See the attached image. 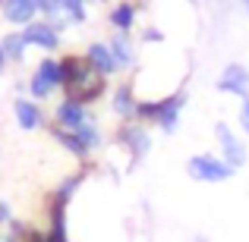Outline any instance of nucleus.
Masks as SVG:
<instances>
[{"mask_svg": "<svg viewBox=\"0 0 249 242\" xmlns=\"http://www.w3.org/2000/svg\"><path fill=\"white\" fill-rule=\"evenodd\" d=\"M60 73H63V95L70 97V101H79V104H95L104 97V91H107V79H104L101 73H95L91 69V63L85 60L79 54H67L60 57Z\"/></svg>", "mask_w": 249, "mask_h": 242, "instance_id": "f257e3e1", "label": "nucleus"}, {"mask_svg": "<svg viewBox=\"0 0 249 242\" xmlns=\"http://www.w3.org/2000/svg\"><path fill=\"white\" fill-rule=\"evenodd\" d=\"M186 107V91L177 88L164 97H139L136 120L145 126H158L161 132H174L180 126V110Z\"/></svg>", "mask_w": 249, "mask_h": 242, "instance_id": "f03ea898", "label": "nucleus"}, {"mask_svg": "<svg viewBox=\"0 0 249 242\" xmlns=\"http://www.w3.org/2000/svg\"><path fill=\"white\" fill-rule=\"evenodd\" d=\"M233 173H237V170L221 158V154L202 151V154H193V158L186 161V176L196 179V182H212L214 186V182H227Z\"/></svg>", "mask_w": 249, "mask_h": 242, "instance_id": "7ed1b4c3", "label": "nucleus"}, {"mask_svg": "<svg viewBox=\"0 0 249 242\" xmlns=\"http://www.w3.org/2000/svg\"><path fill=\"white\" fill-rule=\"evenodd\" d=\"M117 145L126 148V151H129V163L136 167V163L152 151V135H148V126H145V123H139V120L120 123V129H117Z\"/></svg>", "mask_w": 249, "mask_h": 242, "instance_id": "20e7f679", "label": "nucleus"}, {"mask_svg": "<svg viewBox=\"0 0 249 242\" xmlns=\"http://www.w3.org/2000/svg\"><path fill=\"white\" fill-rule=\"evenodd\" d=\"M63 85V73H60V60H54V57H44L41 63L35 66V73H32L29 79V91L35 101H44V97H51L57 88Z\"/></svg>", "mask_w": 249, "mask_h": 242, "instance_id": "39448f33", "label": "nucleus"}, {"mask_svg": "<svg viewBox=\"0 0 249 242\" xmlns=\"http://www.w3.org/2000/svg\"><path fill=\"white\" fill-rule=\"evenodd\" d=\"M214 139H218L221 158L231 163L233 170H243V167H246V161H249V148H246V142L240 139V135L233 132V129L227 126L224 120H221V123H214Z\"/></svg>", "mask_w": 249, "mask_h": 242, "instance_id": "423d86ee", "label": "nucleus"}, {"mask_svg": "<svg viewBox=\"0 0 249 242\" xmlns=\"http://www.w3.org/2000/svg\"><path fill=\"white\" fill-rule=\"evenodd\" d=\"M214 88L224 91V95L240 97V101L249 97V66H243V63H227L218 73V79H214Z\"/></svg>", "mask_w": 249, "mask_h": 242, "instance_id": "0eeeda50", "label": "nucleus"}, {"mask_svg": "<svg viewBox=\"0 0 249 242\" xmlns=\"http://www.w3.org/2000/svg\"><path fill=\"white\" fill-rule=\"evenodd\" d=\"M91 120H95L91 110L85 107V104H79V101H70V97H63V101L57 104V110H54V123L63 126V129H70V132H79L85 123H91Z\"/></svg>", "mask_w": 249, "mask_h": 242, "instance_id": "6e6552de", "label": "nucleus"}, {"mask_svg": "<svg viewBox=\"0 0 249 242\" xmlns=\"http://www.w3.org/2000/svg\"><path fill=\"white\" fill-rule=\"evenodd\" d=\"M22 38H25V44H29V48L48 50V54L60 48V32H57L48 19H44V22H29L22 29Z\"/></svg>", "mask_w": 249, "mask_h": 242, "instance_id": "1a4fd4ad", "label": "nucleus"}, {"mask_svg": "<svg viewBox=\"0 0 249 242\" xmlns=\"http://www.w3.org/2000/svg\"><path fill=\"white\" fill-rule=\"evenodd\" d=\"M136 107H139V97H136L133 82H120L110 91V110H114V116H120V123L136 120Z\"/></svg>", "mask_w": 249, "mask_h": 242, "instance_id": "9d476101", "label": "nucleus"}, {"mask_svg": "<svg viewBox=\"0 0 249 242\" xmlns=\"http://www.w3.org/2000/svg\"><path fill=\"white\" fill-rule=\"evenodd\" d=\"M82 57L91 63V69H95V73L104 76V79H110V76L120 73V66H117V60H114V54H110L107 41H91L89 48H85Z\"/></svg>", "mask_w": 249, "mask_h": 242, "instance_id": "9b49d317", "label": "nucleus"}, {"mask_svg": "<svg viewBox=\"0 0 249 242\" xmlns=\"http://www.w3.org/2000/svg\"><path fill=\"white\" fill-rule=\"evenodd\" d=\"M136 16H139V6H136V0H120V3L110 6L107 22L114 25V32H120V35H129V32L136 29Z\"/></svg>", "mask_w": 249, "mask_h": 242, "instance_id": "f8f14e48", "label": "nucleus"}, {"mask_svg": "<svg viewBox=\"0 0 249 242\" xmlns=\"http://www.w3.org/2000/svg\"><path fill=\"white\" fill-rule=\"evenodd\" d=\"M13 113H16L19 129H25V132L44 126V110L38 107L35 101H29V97H16V104H13Z\"/></svg>", "mask_w": 249, "mask_h": 242, "instance_id": "ddd939ff", "label": "nucleus"}, {"mask_svg": "<svg viewBox=\"0 0 249 242\" xmlns=\"http://www.w3.org/2000/svg\"><path fill=\"white\" fill-rule=\"evenodd\" d=\"M0 6H3V16H6V22H10V25L25 29L29 22H35V13H38L35 0H3Z\"/></svg>", "mask_w": 249, "mask_h": 242, "instance_id": "4468645a", "label": "nucleus"}, {"mask_svg": "<svg viewBox=\"0 0 249 242\" xmlns=\"http://www.w3.org/2000/svg\"><path fill=\"white\" fill-rule=\"evenodd\" d=\"M107 48H110V54H114V60H117V66H120V69H133L136 66V44H133V38H129V35L114 32V38L107 41Z\"/></svg>", "mask_w": 249, "mask_h": 242, "instance_id": "2eb2a0df", "label": "nucleus"}, {"mask_svg": "<svg viewBox=\"0 0 249 242\" xmlns=\"http://www.w3.org/2000/svg\"><path fill=\"white\" fill-rule=\"evenodd\" d=\"M51 135H54L57 142H60L63 148H67L70 154H73V158H79V161H85L91 154V148L85 145V142L79 139V135L76 132H70V129H63V126H57V123H51Z\"/></svg>", "mask_w": 249, "mask_h": 242, "instance_id": "dca6fc26", "label": "nucleus"}, {"mask_svg": "<svg viewBox=\"0 0 249 242\" xmlns=\"http://www.w3.org/2000/svg\"><path fill=\"white\" fill-rule=\"evenodd\" d=\"M0 44H3V54L10 63H22L25 60V50H29V44H25L22 32H10L6 38H0Z\"/></svg>", "mask_w": 249, "mask_h": 242, "instance_id": "f3484780", "label": "nucleus"}, {"mask_svg": "<svg viewBox=\"0 0 249 242\" xmlns=\"http://www.w3.org/2000/svg\"><path fill=\"white\" fill-rule=\"evenodd\" d=\"M89 0H60V10H63V19L70 25H82L85 16H89Z\"/></svg>", "mask_w": 249, "mask_h": 242, "instance_id": "a211bd4d", "label": "nucleus"}, {"mask_svg": "<svg viewBox=\"0 0 249 242\" xmlns=\"http://www.w3.org/2000/svg\"><path fill=\"white\" fill-rule=\"evenodd\" d=\"M237 123H240V129H243V135H249V97H243V101H240Z\"/></svg>", "mask_w": 249, "mask_h": 242, "instance_id": "6ab92c4d", "label": "nucleus"}, {"mask_svg": "<svg viewBox=\"0 0 249 242\" xmlns=\"http://www.w3.org/2000/svg\"><path fill=\"white\" fill-rule=\"evenodd\" d=\"M142 38H145V41H152V44H161V41H164V32H161L158 25H148V29L142 32Z\"/></svg>", "mask_w": 249, "mask_h": 242, "instance_id": "aec40b11", "label": "nucleus"}, {"mask_svg": "<svg viewBox=\"0 0 249 242\" xmlns=\"http://www.w3.org/2000/svg\"><path fill=\"white\" fill-rule=\"evenodd\" d=\"M6 224H10V205L0 201V226H6Z\"/></svg>", "mask_w": 249, "mask_h": 242, "instance_id": "412c9836", "label": "nucleus"}, {"mask_svg": "<svg viewBox=\"0 0 249 242\" xmlns=\"http://www.w3.org/2000/svg\"><path fill=\"white\" fill-rule=\"evenodd\" d=\"M6 63H10V60H6V54H3V44H0V76H3V69H6Z\"/></svg>", "mask_w": 249, "mask_h": 242, "instance_id": "4be33fe9", "label": "nucleus"}, {"mask_svg": "<svg viewBox=\"0 0 249 242\" xmlns=\"http://www.w3.org/2000/svg\"><path fill=\"white\" fill-rule=\"evenodd\" d=\"M240 3H243V10H246V16H249V0H240Z\"/></svg>", "mask_w": 249, "mask_h": 242, "instance_id": "5701e85b", "label": "nucleus"}, {"mask_svg": "<svg viewBox=\"0 0 249 242\" xmlns=\"http://www.w3.org/2000/svg\"><path fill=\"white\" fill-rule=\"evenodd\" d=\"M0 3H3V0H0Z\"/></svg>", "mask_w": 249, "mask_h": 242, "instance_id": "b1692460", "label": "nucleus"}]
</instances>
